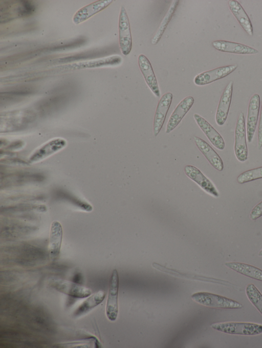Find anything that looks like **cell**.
Returning a JSON list of instances; mask_svg holds the SVG:
<instances>
[{
    "mask_svg": "<svg viewBox=\"0 0 262 348\" xmlns=\"http://www.w3.org/2000/svg\"><path fill=\"white\" fill-rule=\"evenodd\" d=\"M184 171L187 176L209 194L218 197L219 193L212 183L196 167L186 165Z\"/></svg>",
    "mask_w": 262,
    "mask_h": 348,
    "instance_id": "12",
    "label": "cell"
},
{
    "mask_svg": "<svg viewBox=\"0 0 262 348\" xmlns=\"http://www.w3.org/2000/svg\"><path fill=\"white\" fill-rule=\"evenodd\" d=\"M193 117L196 123L211 144L220 150H224L225 143L220 133L204 118L200 115L195 113Z\"/></svg>",
    "mask_w": 262,
    "mask_h": 348,
    "instance_id": "14",
    "label": "cell"
},
{
    "mask_svg": "<svg viewBox=\"0 0 262 348\" xmlns=\"http://www.w3.org/2000/svg\"><path fill=\"white\" fill-rule=\"evenodd\" d=\"M196 303L209 307L228 309H240L243 305L237 301L223 296L207 292H198L191 295Z\"/></svg>",
    "mask_w": 262,
    "mask_h": 348,
    "instance_id": "1",
    "label": "cell"
},
{
    "mask_svg": "<svg viewBox=\"0 0 262 348\" xmlns=\"http://www.w3.org/2000/svg\"><path fill=\"white\" fill-rule=\"evenodd\" d=\"M49 284L56 290L76 298H85L91 294L89 288L61 279L52 278Z\"/></svg>",
    "mask_w": 262,
    "mask_h": 348,
    "instance_id": "4",
    "label": "cell"
},
{
    "mask_svg": "<svg viewBox=\"0 0 262 348\" xmlns=\"http://www.w3.org/2000/svg\"><path fill=\"white\" fill-rule=\"evenodd\" d=\"M62 239V229L60 223L53 221L51 226L48 251L50 258L54 261L58 257L61 245Z\"/></svg>",
    "mask_w": 262,
    "mask_h": 348,
    "instance_id": "17",
    "label": "cell"
},
{
    "mask_svg": "<svg viewBox=\"0 0 262 348\" xmlns=\"http://www.w3.org/2000/svg\"><path fill=\"white\" fill-rule=\"evenodd\" d=\"M173 95L170 92L164 94L160 99L156 110L153 124V134L157 136L164 125Z\"/></svg>",
    "mask_w": 262,
    "mask_h": 348,
    "instance_id": "10",
    "label": "cell"
},
{
    "mask_svg": "<svg viewBox=\"0 0 262 348\" xmlns=\"http://www.w3.org/2000/svg\"><path fill=\"white\" fill-rule=\"evenodd\" d=\"M247 296L251 303L262 314V294L255 286L249 284L246 288Z\"/></svg>",
    "mask_w": 262,
    "mask_h": 348,
    "instance_id": "24",
    "label": "cell"
},
{
    "mask_svg": "<svg viewBox=\"0 0 262 348\" xmlns=\"http://www.w3.org/2000/svg\"><path fill=\"white\" fill-rule=\"evenodd\" d=\"M193 103V97L187 96L179 103L169 118L166 129V133H170L177 127L190 109Z\"/></svg>",
    "mask_w": 262,
    "mask_h": 348,
    "instance_id": "13",
    "label": "cell"
},
{
    "mask_svg": "<svg viewBox=\"0 0 262 348\" xmlns=\"http://www.w3.org/2000/svg\"><path fill=\"white\" fill-rule=\"evenodd\" d=\"M233 81H230L224 89L221 96L215 114V121L219 126L223 125L228 116L232 96Z\"/></svg>",
    "mask_w": 262,
    "mask_h": 348,
    "instance_id": "11",
    "label": "cell"
},
{
    "mask_svg": "<svg viewBox=\"0 0 262 348\" xmlns=\"http://www.w3.org/2000/svg\"><path fill=\"white\" fill-rule=\"evenodd\" d=\"M225 265L230 269L243 275L262 281V270L255 266L241 262H226Z\"/></svg>",
    "mask_w": 262,
    "mask_h": 348,
    "instance_id": "21",
    "label": "cell"
},
{
    "mask_svg": "<svg viewBox=\"0 0 262 348\" xmlns=\"http://www.w3.org/2000/svg\"><path fill=\"white\" fill-rule=\"evenodd\" d=\"M262 216V201L256 205L252 210L250 217L255 220Z\"/></svg>",
    "mask_w": 262,
    "mask_h": 348,
    "instance_id": "26",
    "label": "cell"
},
{
    "mask_svg": "<svg viewBox=\"0 0 262 348\" xmlns=\"http://www.w3.org/2000/svg\"><path fill=\"white\" fill-rule=\"evenodd\" d=\"M213 329L229 334L255 335L262 333V325L251 322H225L211 325Z\"/></svg>",
    "mask_w": 262,
    "mask_h": 348,
    "instance_id": "2",
    "label": "cell"
},
{
    "mask_svg": "<svg viewBox=\"0 0 262 348\" xmlns=\"http://www.w3.org/2000/svg\"><path fill=\"white\" fill-rule=\"evenodd\" d=\"M119 39L122 53L125 56L128 55L132 47V38L128 17L123 6L121 7L119 15Z\"/></svg>",
    "mask_w": 262,
    "mask_h": 348,
    "instance_id": "6",
    "label": "cell"
},
{
    "mask_svg": "<svg viewBox=\"0 0 262 348\" xmlns=\"http://www.w3.org/2000/svg\"><path fill=\"white\" fill-rule=\"evenodd\" d=\"M237 64L219 67L198 74L194 79V83L198 86L205 85L227 76L237 67Z\"/></svg>",
    "mask_w": 262,
    "mask_h": 348,
    "instance_id": "8",
    "label": "cell"
},
{
    "mask_svg": "<svg viewBox=\"0 0 262 348\" xmlns=\"http://www.w3.org/2000/svg\"><path fill=\"white\" fill-rule=\"evenodd\" d=\"M229 8L244 31L250 36L253 35V26L247 13L237 1L228 2Z\"/></svg>",
    "mask_w": 262,
    "mask_h": 348,
    "instance_id": "19",
    "label": "cell"
},
{
    "mask_svg": "<svg viewBox=\"0 0 262 348\" xmlns=\"http://www.w3.org/2000/svg\"><path fill=\"white\" fill-rule=\"evenodd\" d=\"M260 97L254 94L250 98L248 107L246 121L247 138L249 143L252 142L255 132L260 109Z\"/></svg>",
    "mask_w": 262,
    "mask_h": 348,
    "instance_id": "7",
    "label": "cell"
},
{
    "mask_svg": "<svg viewBox=\"0 0 262 348\" xmlns=\"http://www.w3.org/2000/svg\"><path fill=\"white\" fill-rule=\"evenodd\" d=\"M234 153L237 159L245 162L248 158L246 142V129L244 115L241 112L238 117L235 129Z\"/></svg>",
    "mask_w": 262,
    "mask_h": 348,
    "instance_id": "3",
    "label": "cell"
},
{
    "mask_svg": "<svg viewBox=\"0 0 262 348\" xmlns=\"http://www.w3.org/2000/svg\"><path fill=\"white\" fill-rule=\"evenodd\" d=\"M213 47L220 52L236 54H256L258 51L240 43L226 40H216L212 43Z\"/></svg>",
    "mask_w": 262,
    "mask_h": 348,
    "instance_id": "16",
    "label": "cell"
},
{
    "mask_svg": "<svg viewBox=\"0 0 262 348\" xmlns=\"http://www.w3.org/2000/svg\"><path fill=\"white\" fill-rule=\"evenodd\" d=\"M138 65L148 87L156 96L159 97L160 90L150 62L145 56L141 54L138 57Z\"/></svg>",
    "mask_w": 262,
    "mask_h": 348,
    "instance_id": "15",
    "label": "cell"
},
{
    "mask_svg": "<svg viewBox=\"0 0 262 348\" xmlns=\"http://www.w3.org/2000/svg\"><path fill=\"white\" fill-rule=\"evenodd\" d=\"M257 146L259 148L262 147V103L260 111V117L258 127Z\"/></svg>",
    "mask_w": 262,
    "mask_h": 348,
    "instance_id": "27",
    "label": "cell"
},
{
    "mask_svg": "<svg viewBox=\"0 0 262 348\" xmlns=\"http://www.w3.org/2000/svg\"><path fill=\"white\" fill-rule=\"evenodd\" d=\"M262 178V166L251 169L241 173L237 178L239 184H244Z\"/></svg>",
    "mask_w": 262,
    "mask_h": 348,
    "instance_id": "25",
    "label": "cell"
},
{
    "mask_svg": "<svg viewBox=\"0 0 262 348\" xmlns=\"http://www.w3.org/2000/svg\"><path fill=\"white\" fill-rule=\"evenodd\" d=\"M66 145V141L62 138L52 139L37 148L30 156L29 161L30 163H35L42 160L58 152Z\"/></svg>",
    "mask_w": 262,
    "mask_h": 348,
    "instance_id": "9",
    "label": "cell"
},
{
    "mask_svg": "<svg viewBox=\"0 0 262 348\" xmlns=\"http://www.w3.org/2000/svg\"><path fill=\"white\" fill-rule=\"evenodd\" d=\"M119 277L117 270L114 269L110 280L106 304L105 312L107 318L115 321L118 315V293Z\"/></svg>",
    "mask_w": 262,
    "mask_h": 348,
    "instance_id": "5",
    "label": "cell"
},
{
    "mask_svg": "<svg viewBox=\"0 0 262 348\" xmlns=\"http://www.w3.org/2000/svg\"><path fill=\"white\" fill-rule=\"evenodd\" d=\"M105 296V293L102 290L93 294L78 306L74 311V315L76 317H79L87 313L100 304L103 301Z\"/></svg>",
    "mask_w": 262,
    "mask_h": 348,
    "instance_id": "22",
    "label": "cell"
},
{
    "mask_svg": "<svg viewBox=\"0 0 262 348\" xmlns=\"http://www.w3.org/2000/svg\"><path fill=\"white\" fill-rule=\"evenodd\" d=\"M112 2V0L99 1L84 7L76 13L73 17L74 22L79 23L85 20L106 8Z\"/></svg>",
    "mask_w": 262,
    "mask_h": 348,
    "instance_id": "20",
    "label": "cell"
},
{
    "mask_svg": "<svg viewBox=\"0 0 262 348\" xmlns=\"http://www.w3.org/2000/svg\"><path fill=\"white\" fill-rule=\"evenodd\" d=\"M179 1H173L172 4L169 7L167 13L163 18L157 31L156 32L154 37L151 40V43L152 44H157L160 40L163 33L164 32L169 22L171 20L177 6L179 4Z\"/></svg>",
    "mask_w": 262,
    "mask_h": 348,
    "instance_id": "23",
    "label": "cell"
},
{
    "mask_svg": "<svg viewBox=\"0 0 262 348\" xmlns=\"http://www.w3.org/2000/svg\"><path fill=\"white\" fill-rule=\"evenodd\" d=\"M193 138L196 146L210 164L217 170L222 171L223 162L217 153L204 140L198 136H194Z\"/></svg>",
    "mask_w": 262,
    "mask_h": 348,
    "instance_id": "18",
    "label": "cell"
},
{
    "mask_svg": "<svg viewBox=\"0 0 262 348\" xmlns=\"http://www.w3.org/2000/svg\"><path fill=\"white\" fill-rule=\"evenodd\" d=\"M258 255L259 256H262V249L259 251V252L258 253Z\"/></svg>",
    "mask_w": 262,
    "mask_h": 348,
    "instance_id": "28",
    "label": "cell"
}]
</instances>
